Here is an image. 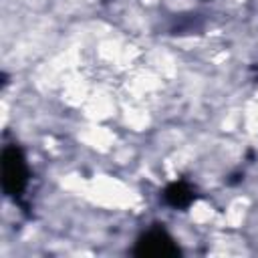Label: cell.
Segmentation results:
<instances>
[{"label":"cell","instance_id":"obj_1","mask_svg":"<svg viewBox=\"0 0 258 258\" xmlns=\"http://www.w3.org/2000/svg\"><path fill=\"white\" fill-rule=\"evenodd\" d=\"M26 163L22 157V151L16 145H8L2 151V183L4 191L8 196H18L26 185Z\"/></svg>","mask_w":258,"mask_h":258},{"label":"cell","instance_id":"obj_2","mask_svg":"<svg viewBox=\"0 0 258 258\" xmlns=\"http://www.w3.org/2000/svg\"><path fill=\"white\" fill-rule=\"evenodd\" d=\"M137 256H151V258H167V256H177L179 248L173 244L171 236L159 228L149 230L143 234L135 246Z\"/></svg>","mask_w":258,"mask_h":258},{"label":"cell","instance_id":"obj_3","mask_svg":"<svg viewBox=\"0 0 258 258\" xmlns=\"http://www.w3.org/2000/svg\"><path fill=\"white\" fill-rule=\"evenodd\" d=\"M191 200H194L191 187L185 185V183H181V181L179 183H173V185H169L165 189V202L169 206H173V208H185V206L191 204Z\"/></svg>","mask_w":258,"mask_h":258}]
</instances>
